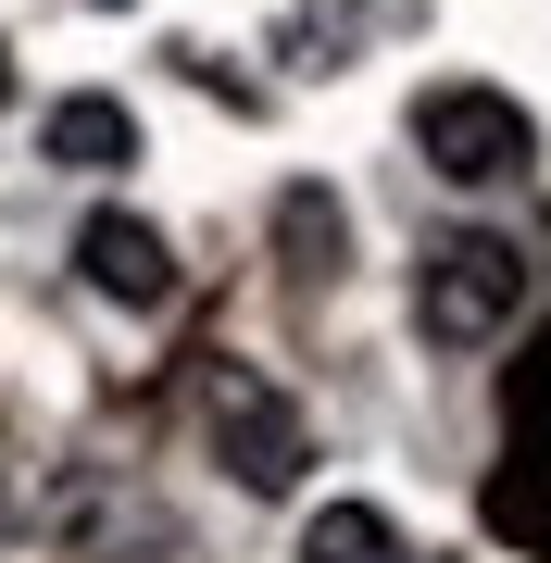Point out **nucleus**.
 Here are the masks:
<instances>
[{
  "mask_svg": "<svg viewBox=\"0 0 551 563\" xmlns=\"http://www.w3.org/2000/svg\"><path fill=\"white\" fill-rule=\"evenodd\" d=\"M76 276L101 288L113 313H164L176 301V251H164V225H139V213H88L76 225Z\"/></svg>",
  "mask_w": 551,
  "mask_h": 563,
  "instance_id": "obj_4",
  "label": "nucleus"
},
{
  "mask_svg": "<svg viewBox=\"0 0 551 563\" xmlns=\"http://www.w3.org/2000/svg\"><path fill=\"white\" fill-rule=\"evenodd\" d=\"M414 151L451 188H514V176H539V113L514 88H489V76H439L414 101Z\"/></svg>",
  "mask_w": 551,
  "mask_h": 563,
  "instance_id": "obj_2",
  "label": "nucleus"
},
{
  "mask_svg": "<svg viewBox=\"0 0 551 563\" xmlns=\"http://www.w3.org/2000/svg\"><path fill=\"white\" fill-rule=\"evenodd\" d=\"M88 13H125V0H88Z\"/></svg>",
  "mask_w": 551,
  "mask_h": 563,
  "instance_id": "obj_9",
  "label": "nucleus"
},
{
  "mask_svg": "<svg viewBox=\"0 0 551 563\" xmlns=\"http://www.w3.org/2000/svg\"><path fill=\"white\" fill-rule=\"evenodd\" d=\"M276 239L301 251V276H339V251H351V213L327 201V188H288V201H276Z\"/></svg>",
  "mask_w": 551,
  "mask_h": 563,
  "instance_id": "obj_7",
  "label": "nucleus"
},
{
  "mask_svg": "<svg viewBox=\"0 0 551 563\" xmlns=\"http://www.w3.org/2000/svg\"><path fill=\"white\" fill-rule=\"evenodd\" d=\"M38 163H63V176H125L139 163V113L113 88H76V101L38 113Z\"/></svg>",
  "mask_w": 551,
  "mask_h": 563,
  "instance_id": "obj_5",
  "label": "nucleus"
},
{
  "mask_svg": "<svg viewBox=\"0 0 551 563\" xmlns=\"http://www.w3.org/2000/svg\"><path fill=\"white\" fill-rule=\"evenodd\" d=\"M301 563H414V539L376 501H327V514L301 526Z\"/></svg>",
  "mask_w": 551,
  "mask_h": 563,
  "instance_id": "obj_6",
  "label": "nucleus"
},
{
  "mask_svg": "<svg viewBox=\"0 0 551 563\" xmlns=\"http://www.w3.org/2000/svg\"><path fill=\"white\" fill-rule=\"evenodd\" d=\"M0 113H13V63H0Z\"/></svg>",
  "mask_w": 551,
  "mask_h": 563,
  "instance_id": "obj_8",
  "label": "nucleus"
},
{
  "mask_svg": "<svg viewBox=\"0 0 551 563\" xmlns=\"http://www.w3.org/2000/svg\"><path fill=\"white\" fill-rule=\"evenodd\" d=\"M527 288H539L527 239H502V225H464V239H439V251H427V276H414V325H427L439 351H489L502 325L527 313Z\"/></svg>",
  "mask_w": 551,
  "mask_h": 563,
  "instance_id": "obj_1",
  "label": "nucleus"
},
{
  "mask_svg": "<svg viewBox=\"0 0 551 563\" xmlns=\"http://www.w3.org/2000/svg\"><path fill=\"white\" fill-rule=\"evenodd\" d=\"M213 451L239 463V488H264V501H288L301 463H313V451H301V413H288L251 363H225V376H213Z\"/></svg>",
  "mask_w": 551,
  "mask_h": 563,
  "instance_id": "obj_3",
  "label": "nucleus"
}]
</instances>
